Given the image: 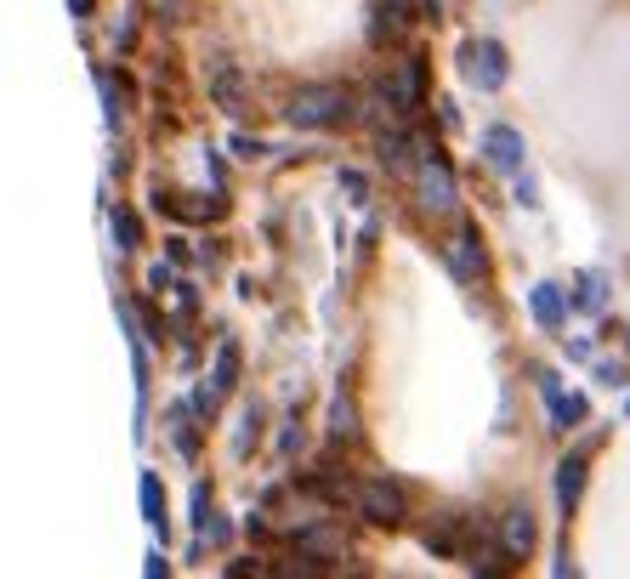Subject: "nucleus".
<instances>
[{"label":"nucleus","mask_w":630,"mask_h":579,"mask_svg":"<svg viewBox=\"0 0 630 579\" xmlns=\"http://www.w3.org/2000/svg\"><path fill=\"white\" fill-rule=\"evenodd\" d=\"M284 114H290V125H301V131H330V125L352 120V97L341 86H301Z\"/></svg>","instance_id":"nucleus-1"},{"label":"nucleus","mask_w":630,"mask_h":579,"mask_svg":"<svg viewBox=\"0 0 630 579\" xmlns=\"http://www.w3.org/2000/svg\"><path fill=\"white\" fill-rule=\"evenodd\" d=\"M477 545H483V523L477 517H466V511H443V517H432V528H426V551L432 557H449V562H472L477 568Z\"/></svg>","instance_id":"nucleus-2"},{"label":"nucleus","mask_w":630,"mask_h":579,"mask_svg":"<svg viewBox=\"0 0 630 579\" xmlns=\"http://www.w3.org/2000/svg\"><path fill=\"white\" fill-rule=\"evenodd\" d=\"M386 103H392L398 120H415V114H420V103H426V57H420V52H409L398 63V74L386 80Z\"/></svg>","instance_id":"nucleus-3"},{"label":"nucleus","mask_w":630,"mask_h":579,"mask_svg":"<svg viewBox=\"0 0 630 579\" xmlns=\"http://www.w3.org/2000/svg\"><path fill=\"white\" fill-rule=\"evenodd\" d=\"M358 511H364L375 528H398L403 517H409V500H403L398 483L375 477V483H364V489H358Z\"/></svg>","instance_id":"nucleus-4"},{"label":"nucleus","mask_w":630,"mask_h":579,"mask_svg":"<svg viewBox=\"0 0 630 579\" xmlns=\"http://www.w3.org/2000/svg\"><path fill=\"white\" fill-rule=\"evenodd\" d=\"M466 80L477 91H500L506 86V52H500V40H477L466 46Z\"/></svg>","instance_id":"nucleus-5"},{"label":"nucleus","mask_w":630,"mask_h":579,"mask_svg":"<svg viewBox=\"0 0 630 579\" xmlns=\"http://www.w3.org/2000/svg\"><path fill=\"white\" fill-rule=\"evenodd\" d=\"M420 193H426V205H432V211H455V199H460L455 171H449V159H443L438 148H432L426 165H420Z\"/></svg>","instance_id":"nucleus-6"},{"label":"nucleus","mask_w":630,"mask_h":579,"mask_svg":"<svg viewBox=\"0 0 630 579\" xmlns=\"http://www.w3.org/2000/svg\"><path fill=\"white\" fill-rule=\"evenodd\" d=\"M210 103L222 108L228 120H245V74L233 69V63H216V69H210Z\"/></svg>","instance_id":"nucleus-7"},{"label":"nucleus","mask_w":630,"mask_h":579,"mask_svg":"<svg viewBox=\"0 0 630 579\" xmlns=\"http://www.w3.org/2000/svg\"><path fill=\"white\" fill-rule=\"evenodd\" d=\"M483 154H489L494 171H523V131H511V125H489L483 131Z\"/></svg>","instance_id":"nucleus-8"},{"label":"nucleus","mask_w":630,"mask_h":579,"mask_svg":"<svg viewBox=\"0 0 630 579\" xmlns=\"http://www.w3.org/2000/svg\"><path fill=\"white\" fill-rule=\"evenodd\" d=\"M534 540H540V528H534V511L528 506H517V511L500 517V545H506V557H528Z\"/></svg>","instance_id":"nucleus-9"},{"label":"nucleus","mask_w":630,"mask_h":579,"mask_svg":"<svg viewBox=\"0 0 630 579\" xmlns=\"http://www.w3.org/2000/svg\"><path fill=\"white\" fill-rule=\"evenodd\" d=\"M540 392H545V404H551V421L568 432L574 421H585V398L579 392H562L557 386V375H540Z\"/></svg>","instance_id":"nucleus-10"},{"label":"nucleus","mask_w":630,"mask_h":579,"mask_svg":"<svg viewBox=\"0 0 630 579\" xmlns=\"http://www.w3.org/2000/svg\"><path fill=\"white\" fill-rule=\"evenodd\" d=\"M528 307H534V318H540L545 330H557L562 313H568V307H562V290H557V284H534V290H528Z\"/></svg>","instance_id":"nucleus-11"},{"label":"nucleus","mask_w":630,"mask_h":579,"mask_svg":"<svg viewBox=\"0 0 630 579\" xmlns=\"http://www.w3.org/2000/svg\"><path fill=\"white\" fill-rule=\"evenodd\" d=\"M483 273V245H477V228H460L455 239V279H477Z\"/></svg>","instance_id":"nucleus-12"},{"label":"nucleus","mask_w":630,"mask_h":579,"mask_svg":"<svg viewBox=\"0 0 630 579\" xmlns=\"http://www.w3.org/2000/svg\"><path fill=\"white\" fill-rule=\"evenodd\" d=\"M142 517H148V528H154L159 540H165V489H159V477L154 472H142Z\"/></svg>","instance_id":"nucleus-13"},{"label":"nucleus","mask_w":630,"mask_h":579,"mask_svg":"<svg viewBox=\"0 0 630 579\" xmlns=\"http://www.w3.org/2000/svg\"><path fill=\"white\" fill-rule=\"evenodd\" d=\"M579 489H585V460H579V455H568V460L557 466V500H562V511H574Z\"/></svg>","instance_id":"nucleus-14"},{"label":"nucleus","mask_w":630,"mask_h":579,"mask_svg":"<svg viewBox=\"0 0 630 579\" xmlns=\"http://www.w3.org/2000/svg\"><path fill=\"white\" fill-rule=\"evenodd\" d=\"M403 23H409V6L403 0H386V6H375V23H369V35L375 40H398Z\"/></svg>","instance_id":"nucleus-15"},{"label":"nucleus","mask_w":630,"mask_h":579,"mask_svg":"<svg viewBox=\"0 0 630 579\" xmlns=\"http://www.w3.org/2000/svg\"><path fill=\"white\" fill-rule=\"evenodd\" d=\"M296 545L307 551V557H341L347 545H341V534H324V528H301Z\"/></svg>","instance_id":"nucleus-16"},{"label":"nucleus","mask_w":630,"mask_h":579,"mask_svg":"<svg viewBox=\"0 0 630 579\" xmlns=\"http://www.w3.org/2000/svg\"><path fill=\"white\" fill-rule=\"evenodd\" d=\"M233 381H239V347H233V341H222V347H216V375H210V386L233 392Z\"/></svg>","instance_id":"nucleus-17"},{"label":"nucleus","mask_w":630,"mask_h":579,"mask_svg":"<svg viewBox=\"0 0 630 579\" xmlns=\"http://www.w3.org/2000/svg\"><path fill=\"white\" fill-rule=\"evenodd\" d=\"M409 148H415V142L403 137V131H381V165L403 171V165H409Z\"/></svg>","instance_id":"nucleus-18"},{"label":"nucleus","mask_w":630,"mask_h":579,"mask_svg":"<svg viewBox=\"0 0 630 579\" xmlns=\"http://www.w3.org/2000/svg\"><path fill=\"white\" fill-rule=\"evenodd\" d=\"M114 239H120V250H137L142 233H137V216L131 211H114Z\"/></svg>","instance_id":"nucleus-19"},{"label":"nucleus","mask_w":630,"mask_h":579,"mask_svg":"<svg viewBox=\"0 0 630 579\" xmlns=\"http://www.w3.org/2000/svg\"><path fill=\"white\" fill-rule=\"evenodd\" d=\"M341 193H347L352 205H364V199H369V182H364V171H341Z\"/></svg>","instance_id":"nucleus-20"},{"label":"nucleus","mask_w":630,"mask_h":579,"mask_svg":"<svg viewBox=\"0 0 630 579\" xmlns=\"http://www.w3.org/2000/svg\"><path fill=\"white\" fill-rule=\"evenodd\" d=\"M330 421H335V438H352V432H358V426H352V404H347V398H335Z\"/></svg>","instance_id":"nucleus-21"},{"label":"nucleus","mask_w":630,"mask_h":579,"mask_svg":"<svg viewBox=\"0 0 630 579\" xmlns=\"http://www.w3.org/2000/svg\"><path fill=\"white\" fill-rule=\"evenodd\" d=\"M233 154H239V159H262V154H267V142H262V137H245V131H239V137H233Z\"/></svg>","instance_id":"nucleus-22"},{"label":"nucleus","mask_w":630,"mask_h":579,"mask_svg":"<svg viewBox=\"0 0 630 579\" xmlns=\"http://www.w3.org/2000/svg\"><path fill=\"white\" fill-rule=\"evenodd\" d=\"M579 307H585V313H591V307H602V290H596V273H585V279H579Z\"/></svg>","instance_id":"nucleus-23"},{"label":"nucleus","mask_w":630,"mask_h":579,"mask_svg":"<svg viewBox=\"0 0 630 579\" xmlns=\"http://www.w3.org/2000/svg\"><path fill=\"white\" fill-rule=\"evenodd\" d=\"M142 574H148V579H159V574H171V562H165V557H159V551H154V557L142 562Z\"/></svg>","instance_id":"nucleus-24"},{"label":"nucleus","mask_w":630,"mask_h":579,"mask_svg":"<svg viewBox=\"0 0 630 579\" xmlns=\"http://www.w3.org/2000/svg\"><path fill=\"white\" fill-rule=\"evenodd\" d=\"M91 6H97V0H69V12H74V18H86Z\"/></svg>","instance_id":"nucleus-25"}]
</instances>
